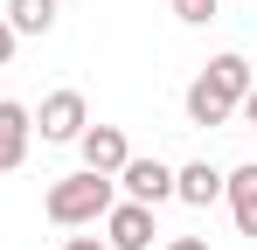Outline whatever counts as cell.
Wrapping results in <instances>:
<instances>
[{"label":"cell","mask_w":257,"mask_h":250,"mask_svg":"<svg viewBox=\"0 0 257 250\" xmlns=\"http://www.w3.org/2000/svg\"><path fill=\"white\" fill-rule=\"evenodd\" d=\"M174 202H188V208H215V202H222V174H215L209 160H188L181 174H174Z\"/></svg>","instance_id":"52a82bcc"},{"label":"cell","mask_w":257,"mask_h":250,"mask_svg":"<svg viewBox=\"0 0 257 250\" xmlns=\"http://www.w3.org/2000/svg\"><path fill=\"white\" fill-rule=\"evenodd\" d=\"M229 118H236V104H229V97H222L209 77H195V83H188V125H229Z\"/></svg>","instance_id":"30bf717a"},{"label":"cell","mask_w":257,"mask_h":250,"mask_svg":"<svg viewBox=\"0 0 257 250\" xmlns=\"http://www.w3.org/2000/svg\"><path fill=\"white\" fill-rule=\"evenodd\" d=\"M77 153H84V167H90V174H118V167L132 160V146H125V132H118V125H84Z\"/></svg>","instance_id":"8992f818"},{"label":"cell","mask_w":257,"mask_h":250,"mask_svg":"<svg viewBox=\"0 0 257 250\" xmlns=\"http://www.w3.org/2000/svg\"><path fill=\"white\" fill-rule=\"evenodd\" d=\"M63 250H111V243H104V236H70Z\"/></svg>","instance_id":"5bb4252c"},{"label":"cell","mask_w":257,"mask_h":250,"mask_svg":"<svg viewBox=\"0 0 257 250\" xmlns=\"http://www.w3.org/2000/svg\"><path fill=\"white\" fill-rule=\"evenodd\" d=\"M28 139H35V111L14 104V97H0V174H14L28 160Z\"/></svg>","instance_id":"5b68a950"},{"label":"cell","mask_w":257,"mask_h":250,"mask_svg":"<svg viewBox=\"0 0 257 250\" xmlns=\"http://www.w3.org/2000/svg\"><path fill=\"white\" fill-rule=\"evenodd\" d=\"M111 181L125 188V202H146V208H160V202L174 195V167H160V160H139V153H132V160L118 167Z\"/></svg>","instance_id":"3957f363"},{"label":"cell","mask_w":257,"mask_h":250,"mask_svg":"<svg viewBox=\"0 0 257 250\" xmlns=\"http://www.w3.org/2000/svg\"><path fill=\"white\" fill-rule=\"evenodd\" d=\"M215 7H222V0H174V14H181L188 28H202V21H215Z\"/></svg>","instance_id":"7c38bea8"},{"label":"cell","mask_w":257,"mask_h":250,"mask_svg":"<svg viewBox=\"0 0 257 250\" xmlns=\"http://www.w3.org/2000/svg\"><path fill=\"white\" fill-rule=\"evenodd\" d=\"M7 28L14 35H49L56 28V0H7Z\"/></svg>","instance_id":"8fae6325"},{"label":"cell","mask_w":257,"mask_h":250,"mask_svg":"<svg viewBox=\"0 0 257 250\" xmlns=\"http://www.w3.org/2000/svg\"><path fill=\"white\" fill-rule=\"evenodd\" d=\"M104 243L111 250H153V208L146 202H111V215H104Z\"/></svg>","instance_id":"277c9868"},{"label":"cell","mask_w":257,"mask_h":250,"mask_svg":"<svg viewBox=\"0 0 257 250\" xmlns=\"http://www.w3.org/2000/svg\"><path fill=\"white\" fill-rule=\"evenodd\" d=\"M84 125H90V104L77 97V90H49L42 111H35V132H42L49 146H77V139H84Z\"/></svg>","instance_id":"7a4b0ae2"},{"label":"cell","mask_w":257,"mask_h":250,"mask_svg":"<svg viewBox=\"0 0 257 250\" xmlns=\"http://www.w3.org/2000/svg\"><path fill=\"white\" fill-rule=\"evenodd\" d=\"M236 111H243V118L257 125V83H250V97H243V104H236Z\"/></svg>","instance_id":"2e32d148"},{"label":"cell","mask_w":257,"mask_h":250,"mask_svg":"<svg viewBox=\"0 0 257 250\" xmlns=\"http://www.w3.org/2000/svg\"><path fill=\"white\" fill-rule=\"evenodd\" d=\"M167 250H209V236H174Z\"/></svg>","instance_id":"9a60e30c"},{"label":"cell","mask_w":257,"mask_h":250,"mask_svg":"<svg viewBox=\"0 0 257 250\" xmlns=\"http://www.w3.org/2000/svg\"><path fill=\"white\" fill-rule=\"evenodd\" d=\"M111 202H118V181L111 174H63L56 188L42 195V208H49V222H63V229H84V222H104L111 215Z\"/></svg>","instance_id":"6da1fadb"},{"label":"cell","mask_w":257,"mask_h":250,"mask_svg":"<svg viewBox=\"0 0 257 250\" xmlns=\"http://www.w3.org/2000/svg\"><path fill=\"white\" fill-rule=\"evenodd\" d=\"M202 77L215 83V90H222V97H229V104H243V97H250V63H243V56H236V49H222V56H215L209 70H202Z\"/></svg>","instance_id":"9c48e42d"},{"label":"cell","mask_w":257,"mask_h":250,"mask_svg":"<svg viewBox=\"0 0 257 250\" xmlns=\"http://www.w3.org/2000/svg\"><path fill=\"white\" fill-rule=\"evenodd\" d=\"M14 42H21V35H14V28L0 21V70H7V56H14Z\"/></svg>","instance_id":"4fadbf2b"},{"label":"cell","mask_w":257,"mask_h":250,"mask_svg":"<svg viewBox=\"0 0 257 250\" xmlns=\"http://www.w3.org/2000/svg\"><path fill=\"white\" fill-rule=\"evenodd\" d=\"M222 202H229V215H236V229L257 236V160L236 167V174H222Z\"/></svg>","instance_id":"ba28073f"}]
</instances>
